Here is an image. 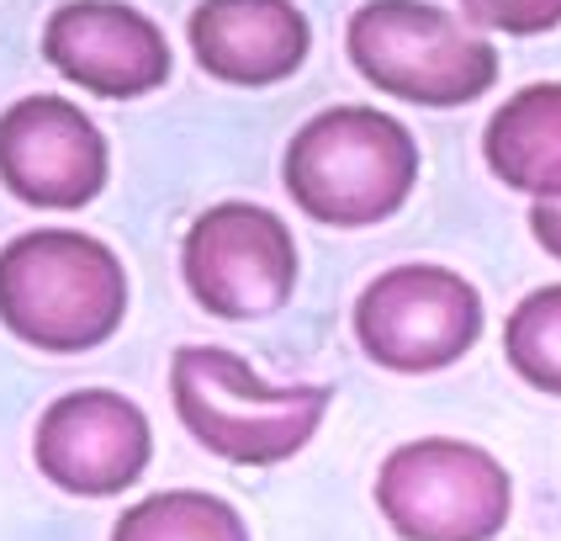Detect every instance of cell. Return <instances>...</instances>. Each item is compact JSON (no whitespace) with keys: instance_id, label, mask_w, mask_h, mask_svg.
Wrapping results in <instances>:
<instances>
[{"instance_id":"ba28073f","label":"cell","mask_w":561,"mask_h":541,"mask_svg":"<svg viewBox=\"0 0 561 541\" xmlns=\"http://www.w3.org/2000/svg\"><path fill=\"white\" fill-rule=\"evenodd\" d=\"M154 457L149 414L117 387H75L32 430V462L69 499H117L138 488Z\"/></svg>"},{"instance_id":"5bb4252c","label":"cell","mask_w":561,"mask_h":541,"mask_svg":"<svg viewBox=\"0 0 561 541\" xmlns=\"http://www.w3.org/2000/svg\"><path fill=\"white\" fill-rule=\"evenodd\" d=\"M503 361L535 393L561 398V282L535 286L514 303V314L503 324Z\"/></svg>"},{"instance_id":"8992f818","label":"cell","mask_w":561,"mask_h":541,"mask_svg":"<svg viewBox=\"0 0 561 541\" xmlns=\"http://www.w3.org/2000/svg\"><path fill=\"white\" fill-rule=\"evenodd\" d=\"M482 292L435 260H408L360 286L350 329L376 367L398 377L445 372L482 340Z\"/></svg>"},{"instance_id":"30bf717a","label":"cell","mask_w":561,"mask_h":541,"mask_svg":"<svg viewBox=\"0 0 561 541\" xmlns=\"http://www.w3.org/2000/svg\"><path fill=\"white\" fill-rule=\"evenodd\" d=\"M43 59L101 101H138L175 69L170 37L127 0H64L43 27Z\"/></svg>"},{"instance_id":"7a4b0ae2","label":"cell","mask_w":561,"mask_h":541,"mask_svg":"<svg viewBox=\"0 0 561 541\" xmlns=\"http://www.w3.org/2000/svg\"><path fill=\"white\" fill-rule=\"evenodd\" d=\"M323 382H265L239 350L181 346L170 356V404L186 436L233 467H276L318 436L329 414Z\"/></svg>"},{"instance_id":"4fadbf2b","label":"cell","mask_w":561,"mask_h":541,"mask_svg":"<svg viewBox=\"0 0 561 541\" xmlns=\"http://www.w3.org/2000/svg\"><path fill=\"white\" fill-rule=\"evenodd\" d=\"M112 541H250L244 515L207 488H164L127 505Z\"/></svg>"},{"instance_id":"3957f363","label":"cell","mask_w":561,"mask_h":541,"mask_svg":"<svg viewBox=\"0 0 561 541\" xmlns=\"http://www.w3.org/2000/svg\"><path fill=\"white\" fill-rule=\"evenodd\" d=\"M286 196L329 228L387 223L419 187V144L376 106H323L291 133L280 159Z\"/></svg>"},{"instance_id":"9a60e30c","label":"cell","mask_w":561,"mask_h":541,"mask_svg":"<svg viewBox=\"0 0 561 541\" xmlns=\"http://www.w3.org/2000/svg\"><path fill=\"white\" fill-rule=\"evenodd\" d=\"M467 27L508 32V37H540L561 27V0H461Z\"/></svg>"},{"instance_id":"7c38bea8","label":"cell","mask_w":561,"mask_h":541,"mask_svg":"<svg viewBox=\"0 0 561 541\" xmlns=\"http://www.w3.org/2000/svg\"><path fill=\"white\" fill-rule=\"evenodd\" d=\"M482 159L508 191L530 202L561 196V80H535L482 127Z\"/></svg>"},{"instance_id":"277c9868","label":"cell","mask_w":561,"mask_h":541,"mask_svg":"<svg viewBox=\"0 0 561 541\" xmlns=\"http://www.w3.org/2000/svg\"><path fill=\"white\" fill-rule=\"evenodd\" d=\"M344 54L366 86L430 112L471 106L499 86V48L435 0H360Z\"/></svg>"},{"instance_id":"8fae6325","label":"cell","mask_w":561,"mask_h":541,"mask_svg":"<svg viewBox=\"0 0 561 541\" xmlns=\"http://www.w3.org/2000/svg\"><path fill=\"white\" fill-rule=\"evenodd\" d=\"M186 43L222 86H280L308 64L312 27L297 0H196Z\"/></svg>"},{"instance_id":"2e32d148","label":"cell","mask_w":561,"mask_h":541,"mask_svg":"<svg viewBox=\"0 0 561 541\" xmlns=\"http://www.w3.org/2000/svg\"><path fill=\"white\" fill-rule=\"evenodd\" d=\"M530 234L540 250L561 260V196L557 202H530Z\"/></svg>"},{"instance_id":"6da1fadb","label":"cell","mask_w":561,"mask_h":541,"mask_svg":"<svg viewBox=\"0 0 561 541\" xmlns=\"http://www.w3.org/2000/svg\"><path fill=\"white\" fill-rule=\"evenodd\" d=\"M127 318V271L80 228H32L0 250V324L32 350L80 356Z\"/></svg>"},{"instance_id":"52a82bcc","label":"cell","mask_w":561,"mask_h":541,"mask_svg":"<svg viewBox=\"0 0 561 541\" xmlns=\"http://www.w3.org/2000/svg\"><path fill=\"white\" fill-rule=\"evenodd\" d=\"M181 277L196 308L228 324H250L286 308L302 277V255L280 213L260 202H213L186 228Z\"/></svg>"},{"instance_id":"9c48e42d","label":"cell","mask_w":561,"mask_h":541,"mask_svg":"<svg viewBox=\"0 0 561 541\" xmlns=\"http://www.w3.org/2000/svg\"><path fill=\"white\" fill-rule=\"evenodd\" d=\"M106 133L64 95H22L0 112V187L27 207L80 213L106 191Z\"/></svg>"},{"instance_id":"5b68a950","label":"cell","mask_w":561,"mask_h":541,"mask_svg":"<svg viewBox=\"0 0 561 541\" xmlns=\"http://www.w3.org/2000/svg\"><path fill=\"white\" fill-rule=\"evenodd\" d=\"M376 509L398 541H493L514 509V477L461 436H424L376 467Z\"/></svg>"}]
</instances>
